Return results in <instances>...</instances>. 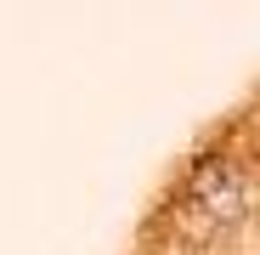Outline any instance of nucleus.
Instances as JSON below:
<instances>
[{
    "instance_id": "f257e3e1",
    "label": "nucleus",
    "mask_w": 260,
    "mask_h": 255,
    "mask_svg": "<svg viewBox=\"0 0 260 255\" xmlns=\"http://www.w3.org/2000/svg\"><path fill=\"white\" fill-rule=\"evenodd\" d=\"M187 199L198 204V216H209V221H232V216H243V204H249L243 176H238L226 159H204V164L192 170Z\"/></svg>"
}]
</instances>
